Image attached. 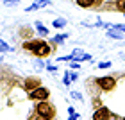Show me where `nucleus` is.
I'll return each mask as SVG.
<instances>
[{
    "label": "nucleus",
    "mask_w": 125,
    "mask_h": 120,
    "mask_svg": "<svg viewBox=\"0 0 125 120\" xmlns=\"http://www.w3.org/2000/svg\"><path fill=\"white\" fill-rule=\"evenodd\" d=\"M36 113H38V117H39V118L52 120L54 115H55V109H54V106H52V104H48V102L45 100V102H39V104L36 106Z\"/></svg>",
    "instance_id": "nucleus-1"
},
{
    "label": "nucleus",
    "mask_w": 125,
    "mask_h": 120,
    "mask_svg": "<svg viewBox=\"0 0 125 120\" xmlns=\"http://www.w3.org/2000/svg\"><path fill=\"white\" fill-rule=\"evenodd\" d=\"M48 95H50L48 90H47V88H41V86H39L38 90H34V91H31V93H29V97H31L32 100H41V102L47 100Z\"/></svg>",
    "instance_id": "nucleus-2"
},
{
    "label": "nucleus",
    "mask_w": 125,
    "mask_h": 120,
    "mask_svg": "<svg viewBox=\"0 0 125 120\" xmlns=\"http://www.w3.org/2000/svg\"><path fill=\"white\" fill-rule=\"evenodd\" d=\"M115 117L111 115V111L107 109V108H100V109H96L93 113V120H113Z\"/></svg>",
    "instance_id": "nucleus-3"
},
{
    "label": "nucleus",
    "mask_w": 125,
    "mask_h": 120,
    "mask_svg": "<svg viewBox=\"0 0 125 120\" xmlns=\"http://www.w3.org/2000/svg\"><path fill=\"white\" fill-rule=\"evenodd\" d=\"M39 83H41V81H39L38 77H27V79H25V83H23V88L31 93V91H34V90H38V88H39Z\"/></svg>",
    "instance_id": "nucleus-4"
},
{
    "label": "nucleus",
    "mask_w": 125,
    "mask_h": 120,
    "mask_svg": "<svg viewBox=\"0 0 125 120\" xmlns=\"http://www.w3.org/2000/svg\"><path fill=\"white\" fill-rule=\"evenodd\" d=\"M96 83H98V86L102 90H113V88H115V84H116V81L113 77H100Z\"/></svg>",
    "instance_id": "nucleus-5"
},
{
    "label": "nucleus",
    "mask_w": 125,
    "mask_h": 120,
    "mask_svg": "<svg viewBox=\"0 0 125 120\" xmlns=\"http://www.w3.org/2000/svg\"><path fill=\"white\" fill-rule=\"evenodd\" d=\"M41 43H43V41H39V39H38V41H27V43H25V48H27V50H32V52L36 54L38 48L41 47Z\"/></svg>",
    "instance_id": "nucleus-6"
},
{
    "label": "nucleus",
    "mask_w": 125,
    "mask_h": 120,
    "mask_svg": "<svg viewBox=\"0 0 125 120\" xmlns=\"http://www.w3.org/2000/svg\"><path fill=\"white\" fill-rule=\"evenodd\" d=\"M50 54V47L47 43H41V47L38 48V52H36V56H39V58H45V56H48Z\"/></svg>",
    "instance_id": "nucleus-7"
},
{
    "label": "nucleus",
    "mask_w": 125,
    "mask_h": 120,
    "mask_svg": "<svg viewBox=\"0 0 125 120\" xmlns=\"http://www.w3.org/2000/svg\"><path fill=\"white\" fill-rule=\"evenodd\" d=\"M45 5H48V0H39V2L29 5V7H27V11H36V9H39V7H45Z\"/></svg>",
    "instance_id": "nucleus-8"
},
{
    "label": "nucleus",
    "mask_w": 125,
    "mask_h": 120,
    "mask_svg": "<svg viewBox=\"0 0 125 120\" xmlns=\"http://www.w3.org/2000/svg\"><path fill=\"white\" fill-rule=\"evenodd\" d=\"M64 25H66V20H64V18H57V20H54V27H55V29H62Z\"/></svg>",
    "instance_id": "nucleus-9"
},
{
    "label": "nucleus",
    "mask_w": 125,
    "mask_h": 120,
    "mask_svg": "<svg viewBox=\"0 0 125 120\" xmlns=\"http://www.w3.org/2000/svg\"><path fill=\"white\" fill-rule=\"evenodd\" d=\"M36 29L39 31V34H43V36H47V34H48V31L43 27V24H41V22H36Z\"/></svg>",
    "instance_id": "nucleus-10"
},
{
    "label": "nucleus",
    "mask_w": 125,
    "mask_h": 120,
    "mask_svg": "<svg viewBox=\"0 0 125 120\" xmlns=\"http://www.w3.org/2000/svg\"><path fill=\"white\" fill-rule=\"evenodd\" d=\"M95 0H77V4L81 5V7H89V5H93Z\"/></svg>",
    "instance_id": "nucleus-11"
},
{
    "label": "nucleus",
    "mask_w": 125,
    "mask_h": 120,
    "mask_svg": "<svg viewBox=\"0 0 125 120\" xmlns=\"http://www.w3.org/2000/svg\"><path fill=\"white\" fill-rule=\"evenodd\" d=\"M107 36H109V38H116V39H122V32H118V31H109V32H107Z\"/></svg>",
    "instance_id": "nucleus-12"
},
{
    "label": "nucleus",
    "mask_w": 125,
    "mask_h": 120,
    "mask_svg": "<svg viewBox=\"0 0 125 120\" xmlns=\"http://www.w3.org/2000/svg\"><path fill=\"white\" fill-rule=\"evenodd\" d=\"M116 7L125 13V0H116Z\"/></svg>",
    "instance_id": "nucleus-13"
},
{
    "label": "nucleus",
    "mask_w": 125,
    "mask_h": 120,
    "mask_svg": "<svg viewBox=\"0 0 125 120\" xmlns=\"http://www.w3.org/2000/svg\"><path fill=\"white\" fill-rule=\"evenodd\" d=\"M68 36H66V34H57V36H55L54 39H55V41H64V39H66Z\"/></svg>",
    "instance_id": "nucleus-14"
},
{
    "label": "nucleus",
    "mask_w": 125,
    "mask_h": 120,
    "mask_svg": "<svg viewBox=\"0 0 125 120\" xmlns=\"http://www.w3.org/2000/svg\"><path fill=\"white\" fill-rule=\"evenodd\" d=\"M0 50H2V52H4V50H11V47H9V45H5L2 39H0Z\"/></svg>",
    "instance_id": "nucleus-15"
},
{
    "label": "nucleus",
    "mask_w": 125,
    "mask_h": 120,
    "mask_svg": "<svg viewBox=\"0 0 125 120\" xmlns=\"http://www.w3.org/2000/svg\"><path fill=\"white\" fill-rule=\"evenodd\" d=\"M109 66H111L109 61H107V63H100V65H98V68H109Z\"/></svg>",
    "instance_id": "nucleus-16"
},
{
    "label": "nucleus",
    "mask_w": 125,
    "mask_h": 120,
    "mask_svg": "<svg viewBox=\"0 0 125 120\" xmlns=\"http://www.w3.org/2000/svg\"><path fill=\"white\" fill-rule=\"evenodd\" d=\"M111 27H115V29H118V31H125V25H120V24H116V25H111Z\"/></svg>",
    "instance_id": "nucleus-17"
},
{
    "label": "nucleus",
    "mask_w": 125,
    "mask_h": 120,
    "mask_svg": "<svg viewBox=\"0 0 125 120\" xmlns=\"http://www.w3.org/2000/svg\"><path fill=\"white\" fill-rule=\"evenodd\" d=\"M72 97H73V99H79V100H81V93H77V91H72Z\"/></svg>",
    "instance_id": "nucleus-18"
},
{
    "label": "nucleus",
    "mask_w": 125,
    "mask_h": 120,
    "mask_svg": "<svg viewBox=\"0 0 125 120\" xmlns=\"http://www.w3.org/2000/svg\"><path fill=\"white\" fill-rule=\"evenodd\" d=\"M64 84H70V75H64Z\"/></svg>",
    "instance_id": "nucleus-19"
},
{
    "label": "nucleus",
    "mask_w": 125,
    "mask_h": 120,
    "mask_svg": "<svg viewBox=\"0 0 125 120\" xmlns=\"http://www.w3.org/2000/svg\"><path fill=\"white\" fill-rule=\"evenodd\" d=\"M2 2H5V4H9V5H11V4H14L16 0H2Z\"/></svg>",
    "instance_id": "nucleus-20"
},
{
    "label": "nucleus",
    "mask_w": 125,
    "mask_h": 120,
    "mask_svg": "<svg viewBox=\"0 0 125 120\" xmlns=\"http://www.w3.org/2000/svg\"><path fill=\"white\" fill-rule=\"evenodd\" d=\"M123 120H125V117H123Z\"/></svg>",
    "instance_id": "nucleus-21"
}]
</instances>
